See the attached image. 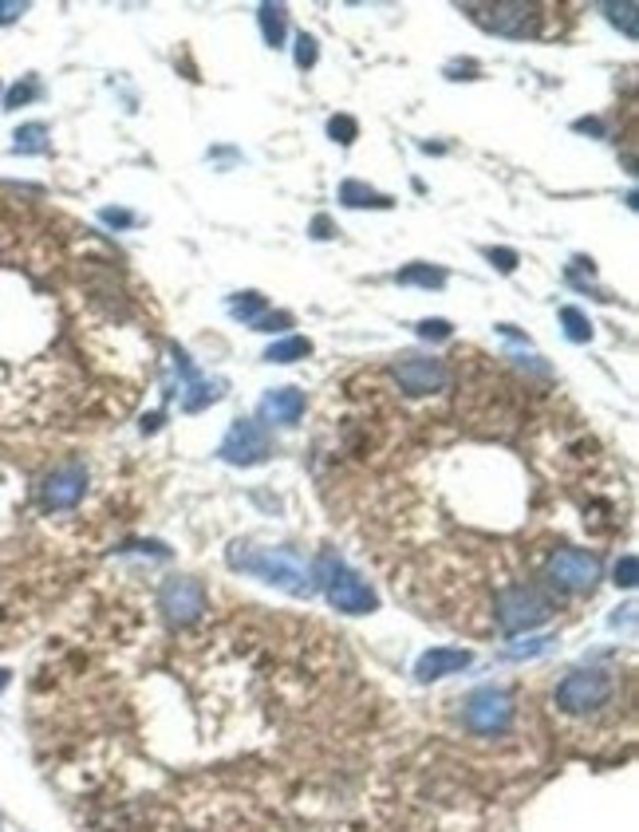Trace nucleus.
<instances>
[{
    "instance_id": "obj_1",
    "label": "nucleus",
    "mask_w": 639,
    "mask_h": 832,
    "mask_svg": "<svg viewBox=\"0 0 639 832\" xmlns=\"http://www.w3.org/2000/svg\"><path fill=\"white\" fill-rule=\"evenodd\" d=\"M230 568L249 573L257 580L285 588L288 596H312V573L292 548H249V545H233L230 548Z\"/></svg>"
},
{
    "instance_id": "obj_2",
    "label": "nucleus",
    "mask_w": 639,
    "mask_h": 832,
    "mask_svg": "<svg viewBox=\"0 0 639 832\" xmlns=\"http://www.w3.org/2000/svg\"><path fill=\"white\" fill-rule=\"evenodd\" d=\"M308 573H312V588H324L328 604H332L336 611H348V616H368V611L380 608L375 588H371L360 573H352V568L343 565V556L332 553V548L320 553V561H316Z\"/></svg>"
},
{
    "instance_id": "obj_3",
    "label": "nucleus",
    "mask_w": 639,
    "mask_h": 832,
    "mask_svg": "<svg viewBox=\"0 0 639 832\" xmlns=\"http://www.w3.org/2000/svg\"><path fill=\"white\" fill-rule=\"evenodd\" d=\"M493 611H498V623L505 636H521V631H533L553 616V600H549L541 588H529V584H513L505 593H498L493 600Z\"/></svg>"
},
{
    "instance_id": "obj_4",
    "label": "nucleus",
    "mask_w": 639,
    "mask_h": 832,
    "mask_svg": "<svg viewBox=\"0 0 639 832\" xmlns=\"http://www.w3.org/2000/svg\"><path fill=\"white\" fill-rule=\"evenodd\" d=\"M482 29L498 32V36L510 40H525L541 32V9L537 4H525V0H498V4H466Z\"/></svg>"
},
{
    "instance_id": "obj_5",
    "label": "nucleus",
    "mask_w": 639,
    "mask_h": 832,
    "mask_svg": "<svg viewBox=\"0 0 639 832\" xmlns=\"http://www.w3.org/2000/svg\"><path fill=\"white\" fill-rule=\"evenodd\" d=\"M611 691H616V683H611L608 671L588 666V671H573V675L561 679V686H556V706L565 714H596L600 706H608Z\"/></svg>"
},
{
    "instance_id": "obj_6",
    "label": "nucleus",
    "mask_w": 639,
    "mask_h": 832,
    "mask_svg": "<svg viewBox=\"0 0 639 832\" xmlns=\"http://www.w3.org/2000/svg\"><path fill=\"white\" fill-rule=\"evenodd\" d=\"M462 718L473 734H486V738L505 734L513 722V694L505 691V686H478V691L466 698Z\"/></svg>"
},
{
    "instance_id": "obj_7",
    "label": "nucleus",
    "mask_w": 639,
    "mask_h": 832,
    "mask_svg": "<svg viewBox=\"0 0 639 832\" xmlns=\"http://www.w3.org/2000/svg\"><path fill=\"white\" fill-rule=\"evenodd\" d=\"M205 608H210V596H205V588L194 576H174V580H167L158 588V611H162L174 628L202 620Z\"/></svg>"
},
{
    "instance_id": "obj_8",
    "label": "nucleus",
    "mask_w": 639,
    "mask_h": 832,
    "mask_svg": "<svg viewBox=\"0 0 639 832\" xmlns=\"http://www.w3.org/2000/svg\"><path fill=\"white\" fill-rule=\"evenodd\" d=\"M217 454H222V462H230V466H260V462H269L273 442L260 423H253V418H237V423L225 430Z\"/></svg>"
},
{
    "instance_id": "obj_9",
    "label": "nucleus",
    "mask_w": 639,
    "mask_h": 832,
    "mask_svg": "<svg viewBox=\"0 0 639 832\" xmlns=\"http://www.w3.org/2000/svg\"><path fill=\"white\" fill-rule=\"evenodd\" d=\"M604 565L596 553H584V548H561V553L549 561V580L565 593H593L596 580H600Z\"/></svg>"
},
{
    "instance_id": "obj_10",
    "label": "nucleus",
    "mask_w": 639,
    "mask_h": 832,
    "mask_svg": "<svg viewBox=\"0 0 639 832\" xmlns=\"http://www.w3.org/2000/svg\"><path fill=\"white\" fill-rule=\"evenodd\" d=\"M87 493V466L84 462H64L47 473L40 486V501L44 509H75Z\"/></svg>"
},
{
    "instance_id": "obj_11",
    "label": "nucleus",
    "mask_w": 639,
    "mask_h": 832,
    "mask_svg": "<svg viewBox=\"0 0 639 832\" xmlns=\"http://www.w3.org/2000/svg\"><path fill=\"white\" fill-rule=\"evenodd\" d=\"M395 380L407 395H435V391H446L450 375H446L443 360H398Z\"/></svg>"
},
{
    "instance_id": "obj_12",
    "label": "nucleus",
    "mask_w": 639,
    "mask_h": 832,
    "mask_svg": "<svg viewBox=\"0 0 639 832\" xmlns=\"http://www.w3.org/2000/svg\"><path fill=\"white\" fill-rule=\"evenodd\" d=\"M470 663H473V655L462 648H430L426 655H418L415 679L418 683H435V679L458 675V671H466Z\"/></svg>"
},
{
    "instance_id": "obj_13",
    "label": "nucleus",
    "mask_w": 639,
    "mask_h": 832,
    "mask_svg": "<svg viewBox=\"0 0 639 832\" xmlns=\"http://www.w3.org/2000/svg\"><path fill=\"white\" fill-rule=\"evenodd\" d=\"M257 415H260V423L297 426L300 415H305V391H297V387H277V391H269V395L260 398Z\"/></svg>"
},
{
    "instance_id": "obj_14",
    "label": "nucleus",
    "mask_w": 639,
    "mask_h": 832,
    "mask_svg": "<svg viewBox=\"0 0 639 832\" xmlns=\"http://www.w3.org/2000/svg\"><path fill=\"white\" fill-rule=\"evenodd\" d=\"M178 367H182V375H185V398H182V410L185 415H198V410H205V407H213L217 398H222V391H225V383L222 380H202L194 367H190V360H185L182 352H178Z\"/></svg>"
},
{
    "instance_id": "obj_15",
    "label": "nucleus",
    "mask_w": 639,
    "mask_h": 832,
    "mask_svg": "<svg viewBox=\"0 0 639 832\" xmlns=\"http://www.w3.org/2000/svg\"><path fill=\"white\" fill-rule=\"evenodd\" d=\"M340 202L352 205V210H391L387 194H380V190H371V185L355 182V178H348V182L340 185Z\"/></svg>"
},
{
    "instance_id": "obj_16",
    "label": "nucleus",
    "mask_w": 639,
    "mask_h": 832,
    "mask_svg": "<svg viewBox=\"0 0 639 832\" xmlns=\"http://www.w3.org/2000/svg\"><path fill=\"white\" fill-rule=\"evenodd\" d=\"M12 139H17V142H12L17 154H44V150H47V127H44V122H24Z\"/></svg>"
},
{
    "instance_id": "obj_17",
    "label": "nucleus",
    "mask_w": 639,
    "mask_h": 832,
    "mask_svg": "<svg viewBox=\"0 0 639 832\" xmlns=\"http://www.w3.org/2000/svg\"><path fill=\"white\" fill-rule=\"evenodd\" d=\"M398 285H418V288H443L446 285V273L443 268H430V265H407L395 273Z\"/></svg>"
},
{
    "instance_id": "obj_18",
    "label": "nucleus",
    "mask_w": 639,
    "mask_h": 832,
    "mask_svg": "<svg viewBox=\"0 0 639 832\" xmlns=\"http://www.w3.org/2000/svg\"><path fill=\"white\" fill-rule=\"evenodd\" d=\"M308 352H312V340H305V335H288V340L273 343L269 352H265V360H269V363H297V360H305Z\"/></svg>"
},
{
    "instance_id": "obj_19",
    "label": "nucleus",
    "mask_w": 639,
    "mask_h": 832,
    "mask_svg": "<svg viewBox=\"0 0 639 832\" xmlns=\"http://www.w3.org/2000/svg\"><path fill=\"white\" fill-rule=\"evenodd\" d=\"M257 20H260V32H265V40H269L273 47L285 44V9H280V4H260Z\"/></svg>"
},
{
    "instance_id": "obj_20",
    "label": "nucleus",
    "mask_w": 639,
    "mask_h": 832,
    "mask_svg": "<svg viewBox=\"0 0 639 832\" xmlns=\"http://www.w3.org/2000/svg\"><path fill=\"white\" fill-rule=\"evenodd\" d=\"M230 316H237L245 324H257L260 316H265V297H260V292H237V297L230 300Z\"/></svg>"
},
{
    "instance_id": "obj_21",
    "label": "nucleus",
    "mask_w": 639,
    "mask_h": 832,
    "mask_svg": "<svg viewBox=\"0 0 639 832\" xmlns=\"http://www.w3.org/2000/svg\"><path fill=\"white\" fill-rule=\"evenodd\" d=\"M561 324H565V335L573 343L593 340V324H588V316H584L581 308H561Z\"/></svg>"
},
{
    "instance_id": "obj_22",
    "label": "nucleus",
    "mask_w": 639,
    "mask_h": 832,
    "mask_svg": "<svg viewBox=\"0 0 639 832\" xmlns=\"http://www.w3.org/2000/svg\"><path fill=\"white\" fill-rule=\"evenodd\" d=\"M604 17H608L616 29H624L628 40H636V4H631V0H624V4H604Z\"/></svg>"
},
{
    "instance_id": "obj_23",
    "label": "nucleus",
    "mask_w": 639,
    "mask_h": 832,
    "mask_svg": "<svg viewBox=\"0 0 639 832\" xmlns=\"http://www.w3.org/2000/svg\"><path fill=\"white\" fill-rule=\"evenodd\" d=\"M328 135H332L340 147H352L355 135H360V122H355L352 115H336V119H328Z\"/></svg>"
},
{
    "instance_id": "obj_24",
    "label": "nucleus",
    "mask_w": 639,
    "mask_h": 832,
    "mask_svg": "<svg viewBox=\"0 0 639 832\" xmlns=\"http://www.w3.org/2000/svg\"><path fill=\"white\" fill-rule=\"evenodd\" d=\"M36 95H40V84H36V79H24V84H17L9 95H4V107H9V111H12V107H24V103H32Z\"/></svg>"
},
{
    "instance_id": "obj_25",
    "label": "nucleus",
    "mask_w": 639,
    "mask_h": 832,
    "mask_svg": "<svg viewBox=\"0 0 639 832\" xmlns=\"http://www.w3.org/2000/svg\"><path fill=\"white\" fill-rule=\"evenodd\" d=\"M553 648V639H533V643H521V648H510L505 651V659H533V655H545V651Z\"/></svg>"
},
{
    "instance_id": "obj_26",
    "label": "nucleus",
    "mask_w": 639,
    "mask_h": 832,
    "mask_svg": "<svg viewBox=\"0 0 639 832\" xmlns=\"http://www.w3.org/2000/svg\"><path fill=\"white\" fill-rule=\"evenodd\" d=\"M316 56H320V47H316V36L300 32V36H297V64H300V67H312Z\"/></svg>"
},
{
    "instance_id": "obj_27",
    "label": "nucleus",
    "mask_w": 639,
    "mask_h": 832,
    "mask_svg": "<svg viewBox=\"0 0 639 832\" xmlns=\"http://www.w3.org/2000/svg\"><path fill=\"white\" fill-rule=\"evenodd\" d=\"M616 584H620V588H636V553H628L620 565H616Z\"/></svg>"
},
{
    "instance_id": "obj_28",
    "label": "nucleus",
    "mask_w": 639,
    "mask_h": 832,
    "mask_svg": "<svg viewBox=\"0 0 639 832\" xmlns=\"http://www.w3.org/2000/svg\"><path fill=\"white\" fill-rule=\"evenodd\" d=\"M418 335H423V340H450V324H446V320H423Z\"/></svg>"
},
{
    "instance_id": "obj_29",
    "label": "nucleus",
    "mask_w": 639,
    "mask_h": 832,
    "mask_svg": "<svg viewBox=\"0 0 639 832\" xmlns=\"http://www.w3.org/2000/svg\"><path fill=\"white\" fill-rule=\"evenodd\" d=\"M486 257L498 265V273H513L518 268V253L513 249H486Z\"/></svg>"
},
{
    "instance_id": "obj_30",
    "label": "nucleus",
    "mask_w": 639,
    "mask_h": 832,
    "mask_svg": "<svg viewBox=\"0 0 639 832\" xmlns=\"http://www.w3.org/2000/svg\"><path fill=\"white\" fill-rule=\"evenodd\" d=\"M24 12H29L24 0H0V24H12V20H20Z\"/></svg>"
},
{
    "instance_id": "obj_31",
    "label": "nucleus",
    "mask_w": 639,
    "mask_h": 832,
    "mask_svg": "<svg viewBox=\"0 0 639 832\" xmlns=\"http://www.w3.org/2000/svg\"><path fill=\"white\" fill-rule=\"evenodd\" d=\"M292 324V316H285V312H277V316H260L257 320V332H280V328H288Z\"/></svg>"
},
{
    "instance_id": "obj_32",
    "label": "nucleus",
    "mask_w": 639,
    "mask_h": 832,
    "mask_svg": "<svg viewBox=\"0 0 639 832\" xmlns=\"http://www.w3.org/2000/svg\"><path fill=\"white\" fill-rule=\"evenodd\" d=\"M103 222H107V225H119V230H123V225H135V217H130L127 210H103Z\"/></svg>"
},
{
    "instance_id": "obj_33",
    "label": "nucleus",
    "mask_w": 639,
    "mask_h": 832,
    "mask_svg": "<svg viewBox=\"0 0 639 832\" xmlns=\"http://www.w3.org/2000/svg\"><path fill=\"white\" fill-rule=\"evenodd\" d=\"M312 237H320V241L332 237V222H328V217H316V222H312Z\"/></svg>"
},
{
    "instance_id": "obj_34",
    "label": "nucleus",
    "mask_w": 639,
    "mask_h": 832,
    "mask_svg": "<svg viewBox=\"0 0 639 832\" xmlns=\"http://www.w3.org/2000/svg\"><path fill=\"white\" fill-rule=\"evenodd\" d=\"M576 130H593V135H600V122H596V119H581V122H576Z\"/></svg>"
},
{
    "instance_id": "obj_35",
    "label": "nucleus",
    "mask_w": 639,
    "mask_h": 832,
    "mask_svg": "<svg viewBox=\"0 0 639 832\" xmlns=\"http://www.w3.org/2000/svg\"><path fill=\"white\" fill-rule=\"evenodd\" d=\"M4 686H9V671H0V691H4Z\"/></svg>"
}]
</instances>
